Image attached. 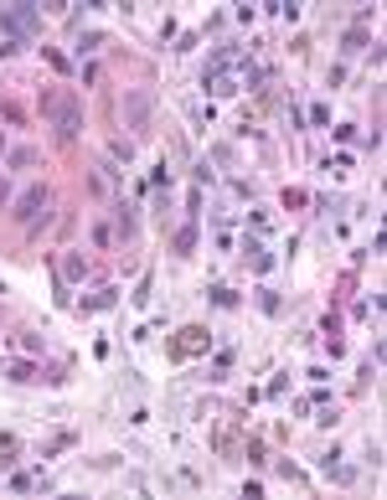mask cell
<instances>
[{
	"mask_svg": "<svg viewBox=\"0 0 387 500\" xmlns=\"http://www.w3.org/2000/svg\"><path fill=\"white\" fill-rule=\"evenodd\" d=\"M0 150H6V140H0Z\"/></svg>",
	"mask_w": 387,
	"mask_h": 500,
	"instance_id": "obj_9",
	"label": "cell"
},
{
	"mask_svg": "<svg viewBox=\"0 0 387 500\" xmlns=\"http://www.w3.org/2000/svg\"><path fill=\"white\" fill-rule=\"evenodd\" d=\"M16 217H21V222H36V217H47V186H26V191H21V202H16Z\"/></svg>",
	"mask_w": 387,
	"mask_h": 500,
	"instance_id": "obj_2",
	"label": "cell"
},
{
	"mask_svg": "<svg viewBox=\"0 0 387 500\" xmlns=\"http://www.w3.org/2000/svg\"><path fill=\"white\" fill-rule=\"evenodd\" d=\"M0 26H6L11 36H36L41 31V21L31 6H11V11H0Z\"/></svg>",
	"mask_w": 387,
	"mask_h": 500,
	"instance_id": "obj_1",
	"label": "cell"
},
{
	"mask_svg": "<svg viewBox=\"0 0 387 500\" xmlns=\"http://www.w3.org/2000/svg\"><path fill=\"white\" fill-rule=\"evenodd\" d=\"M243 253H248V264H253L258 274H264V269L274 264V258H269V248H264V243H258V237H243Z\"/></svg>",
	"mask_w": 387,
	"mask_h": 500,
	"instance_id": "obj_4",
	"label": "cell"
},
{
	"mask_svg": "<svg viewBox=\"0 0 387 500\" xmlns=\"http://www.w3.org/2000/svg\"><path fill=\"white\" fill-rule=\"evenodd\" d=\"M0 202H6V176H0Z\"/></svg>",
	"mask_w": 387,
	"mask_h": 500,
	"instance_id": "obj_8",
	"label": "cell"
},
{
	"mask_svg": "<svg viewBox=\"0 0 387 500\" xmlns=\"http://www.w3.org/2000/svg\"><path fill=\"white\" fill-rule=\"evenodd\" d=\"M57 124H62V140H78V103H62Z\"/></svg>",
	"mask_w": 387,
	"mask_h": 500,
	"instance_id": "obj_5",
	"label": "cell"
},
{
	"mask_svg": "<svg viewBox=\"0 0 387 500\" xmlns=\"http://www.w3.org/2000/svg\"><path fill=\"white\" fill-rule=\"evenodd\" d=\"M202 345H207V330L202 325H186L181 340H176V356H191V351H202Z\"/></svg>",
	"mask_w": 387,
	"mask_h": 500,
	"instance_id": "obj_3",
	"label": "cell"
},
{
	"mask_svg": "<svg viewBox=\"0 0 387 500\" xmlns=\"http://www.w3.org/2000/svg\"><path fill=\"white\" fill-rule=\"evenodd\" d=\"M11 377H16V382H36V372H31L26 361H16V366H11Z\"/></svg>",
	"mask_w": 387,
	"mask_h": 500,
	"instance_id": "obj_7",
	"label": "cell"
},
{
	"mask_svg": "<svg viewBox=\"0 0 387 500\" xmlns=\"http://www.w3.org/2000/svg\"><path fill=\"white\" fill-rule=\"evenodd\" d=\"M62 278H73V284H78V278H88V258L68 253V258H62Z\"/></svg>",
	"mask_w": 387,
	"mask_h": 500,
	"instance_id": "obj_6",
	"label": "cell"
}]
</instances>
